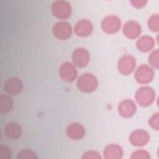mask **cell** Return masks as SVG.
<instances>
[{
    "label": "cell",
    "mask_w": 159,
    "mask_h": 159,
    "mask_svg": "<svg viewBox=\"0 0 159 159\" xmlns=\"http://www.w3.org/2000/svg\"><path fill=\"white\" fill-rule=\"evenodd\" d=\"M78 89L83 93H89L94 91L98 86L96 77L92 73H86L82 74L77 80Z\"/></svg>",
    "instance_id": "6da1fadb"
},
{
    "label": "cell",
    "mask_w": 159,
    "mask_h": 159,
    "mask_svg": "<svg viewBox=\"0 0 159 159\" xmlns=\"http://www.w3.org/2000/svg\"><path fill=\"white\" fill-rule=\"evenodd\" d=\"M135 98L139 105L148 106L153 102L155 98V93L149 86H142L137 90Z\"/></svg>",
    "instance_id": "7a4b0ae2"
},
{
    "label": "cell",
    "mask_w": 159,
    "mask_h": 159,
    "mask_svg": "<svg viewBox=\"0 0 159 159\" xmlns=\"http://www.w3.org/2000/svg\"><path fill=\"white\" fill-rule=\"evenodd\" d=\"M53 15L60 19H66L70 17L71 7L70 4L66 1H55L51 6Z\"/></svg>",
    "instance_id": "3957f363"
},
{
    "label": "cell",
    "mask_w": 159,
    "mask_h": 159,
    "mask_svg": "<svg viewBox=\"0 0 159 159\" xmlns=\"http://www.w3.org/2000/svg\"><path fill=\"white\" fill-rule=\"evenodd\" d=\"M155 76L153 68L150 65L142 64L135 71V79L140 84H145L152 81Z\"/></svg>",
    "instance_id": "277c9868"
},
{
    "label": "cell",
    "mask_w": 159,
    "mask_h": 159,
    "mask_svg": "<svg viewBox=\"0 0 159 159\" xmlns=\"http://www.w3.org/2000/svg\"><path fill=\"white\" fill-rule=\"evenodd\" d=\"M59 76L60 78L67 83L74 81L78 76L76 66L73 63L65 61L63 63L59 68Z\"/></svg>",
    "instance_id": "5b68a950"
},
{
    "label": "cell",
    "mask_w": 159,
    "mask_h": 159,
    "mask_svg": "<svg viewBox=\"0 0 159 159\" xmlns=\"http://www.w3.org/2000/svg\"><path fill=\"white\" fill-rule=\"evenodd\" d=\"M72 28L69 23L65 21H60L52 27V34L57 39L65 40L69 39L72 35Z\"/></svg>",
    "instance_id": "8992f818"
},
{
    "label": "cell",
    "mask_w": 159,
    "mask_h": 159,
    "mask_svg": "<svg viewBox=\"0 0 159 159\" xmlns=\"http://www.w3.org/2000/svg\"><path fill=\"white\" fill-rule=\"evenodd\" d=\"M101 27L103 31L107 34H115L121 27L120 19L115 15L107 16L103 19L101 22Z\"/></svg>",
    "instance_id": "52a82bcc"
},
{
    "label": "cell",
    "mask_w": 159,
    "mask_h": 159,
    "mask_svg": "<svg viewBox=\"0 0 159 159\" xmlns=\"http://www.w3.org/2000/svg\"><path fill=\"white\" fill-rule=\"evenodd\" d=\"M135 66V58L131 55H125L122 56L119 60L117 63L119 71L124 75L131 74L134 71Z\"/></svg>",
    "instance_id": "ba28073f"
},
{
    "label": "cell",
    "mask_w": 159,
    "mask_h": 159,
    "mask_svg": "<svg viewBox=\"0 0 159 159\" xmlns=\"http://www.w3.org/2000/svg\"><path fill=\"white\" fill-rule=\"evenodd\" d=\"M71 58L73 63L75 66L82 68L88 65L89 61L90 55L86 48L79 47L73 51Z\"/></svg>",
    "instance_id": "9c48e42d"
},
{
    "label": "cell",
    "mask_w": 159,
    "mask_h": 159,
    "mask_svg": "<svg viewBox=\"0 0 159 159\" xmlns=\"http://www.w3.org/2000/svg\"><path fill=\"white\" fill-rule=\"evenodd\" d=\"M3 89L6 94L10 96H15L21 93L23 89V84L19 78L11 77L5 81Z\"/></svg>",
    "instance_id": "30bf717a"
},
{
    "label": "cell",
    "mask_w": 159,
    "mask_h": 159,
    "mask_svg": "<svg viewBox=\"0 0 159 159\" xmlns=\"http://www.w3.org/2000/svg\"><path fill=\"white\" fill-rule=\"evenodd\" d=\"M129 140L132 145L134 146L142 147L149 142L150 135L145 130L137 129L130 134Z\"/></svg>",
    "instance_id": "8fae6325"
},
{
    "label": "cell",
    "mask_w": 159,
    "mask_h": 159,
    "mask_svg": "<svg viewBox=\"0 0 159 159\" xmlns=\"http://www.w3.org/2000/svg\"><path fill=\"white\" fill-rule=\"evenodd\" d=\"M66 134L68 137L71 140H81L85 135V129L81 124L78 122H72L67 126L66 129Z\"/></svg>",
    "instance_id": "7c38bea8"
},
{
    "label": "cell",
    "mask_w": 159,
    "mask_h": 159,
    "mask_svg": "<svg viewBox=\"0 0 159 159\" xmlns=\"http://www.w3.org/2000/svg\"><path fill=\"white\" fill-rule=\"evenodd\" d=\"M122 30L124 35L130 39L139 37L142 32L140 24L133 20L127 21L123 26Z\"/></svg>",
    "instance_id": "4fadbf2b"
},
{
    "label": "cell",
    "mask_w": 159,
    "mask_h": 159,
    "mask_svg": "<svg viewBox=\"0 0 159 159\" xmlns=\"http://www.w3.org/2000/svg\"><path fill=\"white\" fill-rule=\"evenodd\" d=\"M75 33L81 37H86L93 31V25L88 19H83L78 20L74 27Z\"/></svg>",
    "instance_id": "5bb4252c"
},
{
    "label": "cell",
    "mask_w": 159,
    "mask_h": 159,
    "mask_svg": "<svg viewBox=\"0 0 159 159\" xmlns=\"http://www.w3.org/2000/svg\"><path fill=\"white\" fill-rule=\"evenodd\" d=\"M136 110L135 103L131 99H125L121 101L118 106L119 114L125 118H129L134 116Z\"/></svg>",
    "instance_id": "9a60e30c"
},
{
    "label": "cell",
    "mask_w": 159,
    "mask_h": 159,
    "mask_svg": "<svg viewBox=\"0 0 159 159\" xmlns=\"http://www.w3.org/2000/svg\"><path fill=\"white\" fill-rule=\"evenodd\" d=\"M4 135L11 140H17L22 135L21 126L16 122H9L4 127Z\"/></svg>",
    "instance_id": "2e32d148"
},
{
    "label": "cell",
    "mask_w": 159,
    "mask_h": 159,
    "mask_svg": "<svg viewBox=\"0 0 159 159\" xmlns=\"http://www.w3.org/2000/svg\"><path fill=\"white\" fill-rule=\"evenodd\" d=\"M137 49L142 52H147L152 50L155 47L154 39L148 35L140 37L136 42Z\"/></svg>",
    "instance_id": "e0dca14e"
},
{
    "label": "cell",
    "mask_w": 159,
    "mask_h": 159,
    "mask_svg": "<svg viewBox=\"0 0 159 159\" xmlns=\"http://www.w3.org/2000/svg\"><path fill=\"white\" fill-rule=\"evenodd\" d=\"M123 155L122 148L117 144L107 145L104 150V156L106 158L118 159L121 158Z\"/></svg>",
    "instance_id": "ac0fdd59"
},
{
    "label": "cell",
    "mask_w": 159,
    "mask_h": 159,
    "mask_svg": "<svg viewBox=\"0 0 159 159\" xmlns=\"http://www.w3.org/2000/svg\"><path fill=\"white\" fill-rule=\"evenodd\" d=\"M13 109V101L10 95L1 94L0 96V111L2 114H7Z\"/></svg>",
    "instance_id": "d6986e66"
},
{
    "label": "cell",
    "mask_w": 159,
    "mask_h": 159,
    "mask_svg": "<svg viewBox=\"0 0 159 159\" xmlns=\"http://www.w3.org/2000/svg\"><path fill=\"white\" fill-rule=\"evenodd\" d=\"M148 27L152 32H158L159 29V17L158 14L152 15L148 20Z\"/></svg>",
    "instance_id": "ffe728a7"
},
{
    "label": "cell",
    "mask_w": 159,
    "mask_h": 159,
    "mask_svg": "<svg viewBox=\"0 0 159 159\" xmlns=\"http://www.w3.org/2000/svg\"><path fill=\"white\" fill-rule=\"evenodd\" d=\"M159 52L158 49L153 50L148 57V63L153 68L157 69L159 65Z\"/></svg>",
    "instance_id": "44dd1931"
},
{
    "label": "cell",
    "mask_w": 159,
    "mask_h": 159,
    "mask_svg": "<svg viewBox=\"0 0 159 159\" xmlns=\"http://www.w3.org/2000/svg\"><path fill=\"white\" fill-rule=\"evenodd\" d=\"M17 158L19 159H34L37 158V156L36 153L31 150L23 149L17 153Z\"/></svg>",
    "instance_id": "7402d4cb"
},
{
    "label": "cell",
    "mask_w": 159,
    "mask_h": 159,
    "mask_svg": "<svg viewBox=\"0 0 159 159\" xmlns=\"http://www.w3.org/2000/svg\"><path fill=\"white\" fill-rule=\"evenodd\" d=\"M150 153L144 150H138L132 153L131 158H150Z\"/></svg>",
    "instance_id": "603a6c76"
},
{
    "label": "cell",
    "mask_w": 159,
    "mask_h": 159,
    "mask_svg": "<svg viewBox=\"0 0 159 159\" xmlns=\"http://www.w3.org/2000/svg\"><path fill=\"white\" fill-rule=\"evenodd\" d=\"M159 116H158V113H155L153 114L150 118L149 120H148V123L149 125H150V127L153 129L154 130H158V127H159Z\"/></svg>",
    "instance_id": "cb8c5ba5"
},
{
    "label": "cell",
    "mask_w": 159,
    "mask_h": 159,
    "mask_svg": "<svg viewBox=\"0 0 159 159\" xmlns=\"http://www.w3.org/2000/svg\"><path fill=\"white\" fill-rule=\"evenodd\" d=\"M11 156V151L10 148L4 145H2L0 147V157L2 158L9 159Z\"/></svg>",
    "instance_id": "d4e9b609"
},
{
    "label": "cell",
    "mask_w": 159,
    "mask_h": 159,
    "mask_svg": "<svg viewBox=\"0 0 159 159\" xmlns=\"http://www.w3.org/2000/svg\"><path fill=\"white\" fill-rule=\"evenodd\" d=\"M83 158H101V156L96 151H88L85 152L83 157Z\"/></svg>",
    "instance_id": "484cf974"
},
{
    "label": "cell",
    "mask_w": 159,
    "mask_h": 159,
    "mask_svg": "<svg viewBox=\"0 0 159 159\" xmlns=\"http://www.w3.org/2000/svg\"><path fill=\"white\" fill-rule=\"evenodd\" d=\"M130 2L134 7L140 8V7H142L145 6L147 2L144 1H130Z\"/></svg>",
    "instance_id": "4316f807"
}]
</instances>
